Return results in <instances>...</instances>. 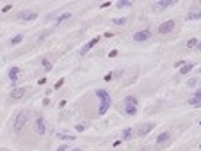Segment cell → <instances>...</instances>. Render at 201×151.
Here are the masks:
<instances>
[{
	"label": "cell",
	"instance_id": "1",
	"mask_svg": "<svg viewBox=\"0 0 201 151\" xmlns=\"http://www.w3.org/2000/svg\"><path fill=\"white\" fill-rule=\"evenodd\" d=\"M96 98L100 100V107H98V116H103L107 114V110L110 109V105H112V100H110V94H109V91L107 89H96L95 91Z\"/></svg>",
	"mask_w": 201,
	"mask_h": 151
},
{
	"label": "cell",
	"instance_id": "29",
	"mask_svg": "<svg viewBox=\"0 0 201 151\" xmlns=\"http://www.w3.org/2000/svg\"><path fill=\"white\" fill-rule=\"evenodd\" d=\"M48 34H50V32H43L41 36H39V39H38V41H39V43H41V41L45 39V38H46V36H48Z\"/></svg>",
	"mask_w": 201,
	"mask_h": 151
},
{
	"label": "cell",
	"instance_id": "22",
	"mask_svg": "<svg viewBox=\"0 0 201 151\" xmlns=\"http://www.w3.org/2000/svg\"><path fill=\"white\" fill-rule=\"evenodd\" d=\"M125 7H132L130 0H119V2H116V9H125Z\"/></svg>",
	"mask_w": 201,
	"mask_h": 151
},
{
	"label": "cell",
	"instance_id": "8",
	"mask_svg": "<svg viewBox=\"0 0 201 151\" xmlns=\"http://www.w3.org/2000/svg\"><path fill=\"white\" fill-rule=\"evenodd\" d=\"M155 126H157V124H155L153 121H148V123H144V124H141V126H139L137 135H139V137H146V135H148L149 131H151L153 128H155Z\"/></svg>",
	"mask_w": 201,
	"mask_h": 151
},
{
	"label": "cell",
	"instance_id": "4",
	"mask_svg": "<svg viewBox=\"0 0 201 151\" xmlns=\"http://www.w3.org/2000/svg\"><path fill=\"white\" fill-rule=\"evenodd\" d=\"M34 131L38 135H45L46 133V123L43 119V116H36V119H34Z\"/></svg>",
	"mask_w": 201,
	"mask_h": 151
},
{
	"label": "cell",
	"instance_id": "7",
	"mask_svg": "<svg viewBox=\"0 0 201 151\" xmlns=\"http://www.w3.org/2000/svg\"><path fill=\"white\" fill-rule=\"evenodd\" d=\"M149 38H151V30L149 29L137 30V32L134 34V41H135V43H144V41H148Z\"/></svg>",
	"mask_w": 201,
	"mask_h": 151
},
{
	"label": "cell",
	"instance_id": "21",
	"mask_svg": "<svg viewBox=\"0 0 201 151\" xmlns=\"http://www.w3.org/2000/svg\"><path fill=\"white\" fill-rule=\"evenodd\" d=\"M125 114L127 116H135L137 114V107L135 105H125Z\"/></svg>",
	"mask_w": 201,
	"mask_h": 151
},
{
	"label": "cell",
	"instance_id": "11",
	"mask_svg": "<svg viewBox=\"0 0 201 151\" xmlns=\"http://www.w3.org/2000/svg\"><path fill=\"white\" fill-rule=\"evenodd\" d=\"M25 92H27L25 87H16V89L11 91V98H13V100H20V98L25 96Z\"/></svg>",
	"mask_w": 201,
	"mask_h": 151
},
{
	"label": "cell",
	"instance_id": "26",
	"mask_svg": "<svg viewBox=\"0 0 201 151\" xmlns=\"http://www.w3.org/2000/svg\"><path fill=\"white\" fill-rule=\"evenodd\" d=\"M196 85H198V78H196V77L187 80V87H196Z\"/></svg>",
	"mask_w": 201,
	"mask_h": 151
},
{
	"label": "cell",
	"instance_id": "14",
	"mask_svg": "<svg viewBox=\"0 0 201 151\" xmlns=\"http://www.w3.org/2000/svg\"><path fill=\"white\" fill-rule=\"evenodd\" d=\"M167 141H171V131H162L157 135V144H164Z\"/></svg>",
	"mask_w": 201,
	"mask_h": 151
},
{
	"label": "cell",
	"instance_id": "31",
	"mask_svg": "<svg viewBox=\"0 0 201 151\" xmlns=\"http://www.w3.org/2000/svg\"><path fill=\"white\" fill-rule=\"evenodd\" d=\"M183 64H185V62H183V60H178V62H176V68H181V66H183Z\"/></svg>",
	"mask_w": 201,
	"mask_h": 151
},
{
	"label": "cell",
	"instance_id": "30",
	"mask_svg": "<svg viewBox=\"0 0 201 151\" xmlns=\"http://www.w3.org/2000/svg\"><path fill=\"white\" fill-rule=\"evenodd\" d=\"M63 84H64V78H61V80H59V82H57V84H55V89H59V87H61Z\"/></svg>",
	"mask_w": 201,
	"mask_h": 151
},
{
	"label": "cell",
	"instance_id": "23",
	"mask_svg": "<svg viewBox=\"0 0 201 151\" xmlns=\"http://www.w3.org/2000/svg\"><path fill=\"white\" fill-rule=\"evenodd\" d=\"M198 45H199V41L196 39V38H191V39L187 41V48L191 50V48H198Z\"/></svg>",
	"mask_w": 201,
	"mask_h": 151
},
{
	"label": "cell",
	"instance_id": "18",
	"mask_svg": "<svg viewBox=\"0 0 201 151\" xmlns=\"http://www.w3.org/2000/svg\"><path fill=\"white\" fill-rule=\"evenodd\" d=\"M121 137H123V141H130L132 137H134V130L128 126V128H125V130L121 131Z\"/></svg>",
	"mask_w": 201,
	"mask_h": 151
},
{
	"label": "cell",
	"instance_id": "6",
	"mask_svg": "<svg viewBox=\"0 0 201 151\" xmlns=\"http://www.w3.org/2000/svg\"><path fill=\"white\" fill-rule=\"evenodd\" d=\"M36 18H38V13L32 9H25L21 13H18V20L20 21H34Z\"/></svg>",
	"mask_w": 201,
	"mask_h": 151
},
{
	"label": "cell",
	"instance_id": "13",
	"mask_svg": "<svg viewBox=\"0 0 201 151\" xmlns=\"http://www.w3.org/2000/svg\"><path fill=\"white\" fill-rule=\"evenodd\" d=\"M189 105H201V87L198 91H196V94L192 96V98H189Z\"/></svg>",
	"mask_w": 201,
	"mask_h": 151
},
{
	"label": "cell",
	"instance_id": "12",
	"mask_svg": "<svg viewBox=\"0 0 201 151\" xmlns=\"http://www.w3.org/2000/svg\"><path fill=\"white\" fill-rule=\"evenodd\" d=\"M73 16V13H70V11H66V13H63V14H59V16H55V25H61L63 21L70 20Z\"/></svg>",
	"mask_w": 201,
	"mask_h": 151
},
{
	"label": "cell",
	"instance_id": "28",
	"mask_svg": "<svg viewBox=\"0 0 201 151\" xmlns=\"http://www.w3.org/2000/svg\"><path fill=\"white\" fill-rule=\"evenodd\" d=\"M57 151H68V146H66V144H61V146L57 148Z\"/></svg>",
	"mask_w": 201,
	"mask_h": 151
},
{
	"label": "cell",
	"instance_id": "34",
	"mask_svg": "<svg viewBox=\"0 0 201 151\" xmlns=\"http://www.w3.org/2000/svg\"><path fill=\"white\" fill-rule=\"evenodd\" d=\"M198 50H199V52H201V41H199V45H198Z\"/></svg>",
	"mask_w": 201,
	"mask_h": 151
},
{
	"label": "cell",
	"instance_id": "5",
	"mask_svg": "<svg viewBox=\"0 0 201 151\" xmlns=\"http://www.w3.org/2000/svg\"><path fill=\"white\" fill-rule=\"evenodd\" d=\"M174 27H176V21H174V20L164 21V23H160V25H159V34H160V36H166V34L173 32Z\"/></svg>",
	"mask_w": 201,
	"mask_h": 151
},
{
	"label": "cell",
	"instance_id": "15",
	"mask_svg": "<svg viewBox=\"0 0 201 151\" xmlns=\"http://www.w3.org/2000/svg\"><path fill=\"white\" fill-rule=\"evenodd\" d=\"M185 20L192 21V20H201V11H191L185 14Z\"/></svg>",
	"mask_w": 201,
	"mask_h": 151
},
{
	"label": "cell",
	"instance_id": "9",
	"mask_svg": "<svg viewBox=\"0 0 201 151\" xmlns=\"http://www.w3.org/2000/svg\"><path fill=\"white\" fill-rule=\"evenodd\" d=\"M18 75H20V70H18L16 66H13V68L7 71V77H9V80H11L13 89H16V80H18Z\"/></svg>",
	"mask_w": 201,
	"mask_h": 151
},
{
	"label": "cell",
	"instance_id": "32",
	"mask_svg": "<svg viewBox=\"0 0 201 151\" xmlns=\"http://www.w3.org/2000/svg\"><path fill=\"white\" fill-rule=\"evenodd\" d=\"M7 11H11V5H5V7L2 9V13H7Z\"/></svg>",
	"mask_w": 201,
	"mask_h": 151
},
{
	"label": "cell",
	"instance_id": "20",
	"mask_svg": "<svg viewBox=\"0 0 201 151\" xmlns=\"http://www.w3.org/2000/svg\"><path fill=\"white\" fill-rule=\"evenodd\" d=\"M192 68H194V64H192V62H185V64L180 68V75H187V73H191Z\"/></svg>",
	"mask_w": 201,
	"mask_h": 151
},
{
	"label": "cell",
	"instance_id": "3",
	"mask_svg": "<svg viewBox=\"0 0 201 151\" xmlns=\"http://www.w3.org/2000/svg\"><path fill=\"white\" fill-rule=\"evenodd\" d=\"M173 5H176V0H159L155 4H151V11L153 13H162L164 9L173 7Z\"/></svg>",
	"mask_w": 201,
	"mask_h": 151
},
{
	"label": "cell",
	"instance_id": "33",
	"mask_svg": "<svg viewBox=\"0 0 201 151\" xmlns=\"http://www.w3.org/2000/svg\"><path fill=\"white\" fill-rule=\"evenodd\" d=\"M68 151H80V148H73V149H68Z\"/></svg>",
	"mask_w": 201,
	"mask_h": 151
},
{
	"label": "cell",
	"instance_id": "27",
	"mask_svg": "<svg viewBox=\"0 0 201 151\" xmlns=\"http://www.w3.org/2000/svg\"><path fill=\"white\" fill-rule=\"evenodd\" d=\"M75 130L78 131V133H82V131L87 130V126H85V124H75Z\"/></svg>",
	"mask_w": 201,
	"mask_h": 151
},
{
	"label": "cell",
	"instance_id": "24",
	"mask_svg": "<svg viewBox=\"0 0 201 151\" xmlns=\"http://www.w3.org/2000/svg\"><path fill=\"white\" fill-rule=\"evenodd\" d=\"M57 139L59 141H75L73 135H68V133H57Z\"/></svg>",
	"mask_w": 201,
	"mask_h": 151
},
{
	"label": "cell",
	"instance_id": "16",
	"mask_svg": "<svg viewBox=\"0 0 201 151\" xmlns=\"http://www.w3.org/2000/svg\"><path fill=\"white\" fill-rule=\"evenodd\" d=\"M21 41H23V34H16V36H13L9 39V46H16V45H20Z\"/></svg>",
	"mask_w": 201,
	"mask_h": 151
},
{
	"label": "cell",
	"instance_id": "35",
	"mask_svg": "<svg viewBox=\"0 0 201 151\" xmlns=\"http://www.w3.org/2000/svg\"><path fill=\"white\" fill-rule=\"evenodd\" d=\"M199 73H201V68H199Z\"/></svg>",
	"mask_w": 201,
	"mask_h": 151
},
{
	"label": "cell",
	"instance_id": "17",
	"mask_svg": "<svg viewBox=\"0 0 201 151\" xmlns=\"http://www.w3.org/2000/svg\"><path fill=\"white\" fill-rule=\"evenodd\" d=\"M112 23H114L116 27H123V25H127V23H128V16H121V18H112Z\"/></svg>",
	"mask_w": 201,
	"mask_h": 151
},
{
	"label": "cell",
	"instance_id": "2",
	"mask_svg": "<svg viewBox=\"0 0 201 151\" xmlns=\"http://www.w3.org/2000/svg\"><path fill=\"white\" fill-rule=\"evenodd\" d=\"M29 119H31V114H29L27 110H20V112H18V114H16V117H14V121H13V128H14V131H18V133H20V131L27 126Z\"/></svg>",
	"mask_w": 201,
	"mask_h": 151
},
{
	"label": "cell",
	"instance_id": "10",
	"mask_svg": "<svg viewBox=\"0 0 201 151\" xmlns=\"http://www.w3.org/2000/svg\"><path fill=\"white\" fill-rule=\"evenodd\" d=\"M98 41H100V36H96L95 39H91V41H89V43H87V45H84V46H82V50H80V55L84 57L85 53H87V52L91 50V48L95 46V45H96V43H98Z\"/></svg>",
	"mask_w": 201,
	"mask_h": 151
},
{
	"label": "cell",
	"instance_id": "19",
	"mask_svg": "<svg viewBox=\"0 0 201 151\" xmlns=\"http://www.w3.org/2000/svg\"><path fill=\"white\" fill-rule=\"evenodd\" d=\"M41 66H43V70L46 71V73H50V71L53 70V64H52V60H48L46 57L41 60Z\"/></svg>",
	"mask_w": 201,
	"mask_h": 151
},
{
	"label": "cell",
	"instance_id": "25",
	"mask_svg": "<svg viewBox=\"0 0 201 151\" xmlns=\"http://www.w3.org/2000/svg\"><path fill=\"white\" fill-rule=\"evenodd\" d=\"M125 105H135L137 107V98L135 96H127L125 98Z\"/></svg>",
	"mask_w": 201,
	"mask_h": 151
}]
</instances>
